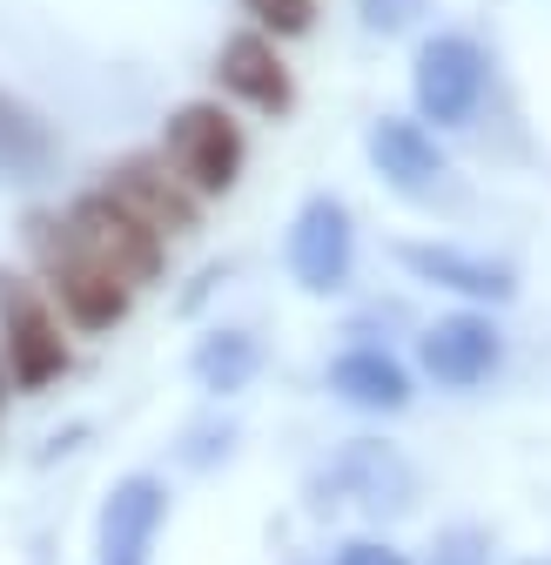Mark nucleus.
Segmentation results:
<instances>
[{
  "instance_id": "f257e3e1",
  "label": "nucleus",
  "mask_w": 551,
  "mask_h": 565,
  "mask_svg": "<svg viewBox=\"0 0 551 565\" xmlns=\"http://www.w3.org/2000/svg\"><path fill=\"white\" fill-rule=\"evenodd\" d=\"M34 249H41V269H47V290L61 297L75 330H108L115 317H128L134 290H142L162 263V243L142 223H128L108 195L75 202L67 216H41Z\"/></svg>"
},
{
  "instance_id": "f03ea898",
  "label": "nucleus",
  "mask_w": 551,
  "mask_h": 565,
  "mask_svg": "<svg viewBox=\"0 0 551 565\" xmlns=\"http://www.w3.org/2000/svg\"><path fill=\"white\" fill-rule=\"evenodd\" d=\"M410 88H418V115L424 121L464 128L477 115V102H485V88H491V61H485V47H477L471 34H431L418 47V75H410Z\"/></svg>"
},
{
  "instance_id": "7ed1b4c3",
  "label": "nucleus",
  "mask_w": 551,
  "mask_h": 565,
  "mask_svg": "<svg viewBox=\"0 0 551 565\" xmlns=\"http://www.w3.org/2000/svg\"><path fill=\"white\" fill-rule=\"evenodd\" d=\"M162 162L175 169V182L188 195H223L236 189L242 175V135L223 108H182L169 121V141H162Z\"/></svg>"
},
{
  "instance_id": "20e7f679",
  "label": "nucleus",
  "mask_w": 551,
  "mask_h": 565,
  "mask_svg": "<svg viewBox=\"0 0 551 565\" xmlns=\"http://www.w3.org/2000/svg\"><path fill=\"white\" fill-rule=\"evenodd\" d=\"M290 276L303 282L310 297H329L350 282L357 269V223H350V209H343L336 195H310L296 209V223H290Z\"/></svg>"
},
{
  "instance_id": "39448f33",
  "label": "nucleus",
  "mask_w": 551,
  "mask_h": 565,
  "mask_svg": "<svg viewBox=\"0 0 551 565\" xmlns=\"http://www.w3.org/2000/svg\"><path fill=\"white\" fill-rule=\"evenodd\" d=\"M0 323H8V371L14 384H47L61 364H67V337H61V317L54 303L34 290V282L0 269Z\"/></svg>"
},
{
  "instance_id": "423d86ee",
  "label": "nucleus",
  "mask_w": 551,
  "mask_h": 565,
  "mask_svg": "<svg viewBox=\"0 0 551 565\" xmlns=\"http://www.w3.org/2000/svg\"><path fill=\"white\" fill-rule=\"evenodd\" d=\"M418 364L431 384L444 391H477L498 364H505V337L491 317H477V310H457V317H437L424 337H418Z\"/></svg>"
},
{
  "instance_id": "0eeeda50",
  "label": "nucleus",
  "mask_w": 551,
  "mask_h": 565,
  "mask_svg": "<svg viewBox=\"0 0 551 565\" xmlns=\"http://www.w3.org/2000/svg\"><path fill=\"white\" fill-rule=\"evenodd\" d=\"M169 519V484L134 471L101 499V525H95V552L101 565H149L155 558V532Z\"/></svg>"
},
{
  "instance_id": "6e6552de",
  "label": "nucleus",
  "mask_w": 551,
  "mask_h": 565,
  "mask_svg": "<svg viewBox=\"0 0 551 565\" xmlns=\"http://www.w3.org/2000/svg\"><path fill=\"white\" fill-rule=\"evenodd\" d=\"M364 149H370V169H377L397 195H410V202L437 195L444 175H451V162H444V149H437V135H431L424 121H403V115L370 121Z\"/></svg>"
},
{
  "instance_id": "1a4fd4ad",
  "label": "nucleus",
  "mask_w": 551,
  "mask_h": 565,
  "mask_svg": "<svg viewBox=\"0 0 551 565\" xmlns=\"http://www.w3.org/2000/svg\"><path fill=\"white\" fill-rule=\"evenodd\" d=\"M128 223H142L155 243L162 236H182L188 230V216H195V195L175 182V169L169 162H128V169H115L108 175V189H101Z\"/></svg>"
},
{
  "instance_id": "9d476101",
  "label": "nucleus",
  "mask_w": 551,
  "mask_h": 565,
  "mask_svg": "<svg viewBox=\"0 0 551 565\" xmlns=\"http://www.w3.org/2000/svg\"><path fill=\"white\" fill-rule=\"evenodd\" d=\"M329 484L343 491L350 505H364V512H410V499H418V471H410L390 445H377V438H357L350 451H343L336 465H329Z\"/></svg>"
},
{
  "instance_id": "9b49d317",
  "label": "nucleus",
  "mask_w": 551,
  "mask_h": 565,
  "mask_svg": "<svg viewBox=\"0 0 551 565\" xmlns=\"http://www.w3.org/2000/svg\"><path fill=\"white\" fill-rule=\"evenodd\" d=\"M397 263L418 276V282L457 290V297H471V303H511V290H518L505 263L471 256V249H457V243H403V249H397Z\"/></svg>"
},
{
  "instance_id": "f8f14e48",
  "label": "nucleus",
  "mask_w": 551,
  "mask_h": 565,
  "mask_svg": "<svg viewBox=\"0 0 551 565\" xmlns=\"http://www.w3.org/2000/svg\"><path fill=\"white\" fill-rule=\"evenodd\" d=\"M329 391L350 404V411H377V417H390V411L410 404V371L390 358V350L357 343V350H343V358L329 364Z\"/></svg>"
},
{
  "instance_id": "ddd939ff",
  "label": "nucleus",
  "mask_w": 551,
  "mask_h": 565,
  "mask_svg": "<svg viewBox=\"0 0 551 565\" xmlns=\"http://www.w3.org/2000/svg\"><path fill=\"white\" fill-rule=\"evenodd\" d=\"M223 88H229L236 102L262 108V115L290 108V75H283V61H276V47H269L262 34H242V41L223 47Z\"/></svg>"
},
{
  "instance_id": "4468645a",
  "label": "nucleus",
  "mask_w": 551,
  "mask_h": 565,
  "mask_svg": "<svg viewBox=\"0 0 551 565\" xmlns=\"http://www.w3.org/2000/svg\"><path fill=\"white\" fill-rule=\"evenodd\" d=\"M188 371H195V384H202V391L236 397V391H249V377L262 371V343H256L249 330H209V337L195 343Z\"/></svg>"
},
{
  "instance_id": "2eb2a0df",
  "label": "nucleus",
  "mask_w": 551,
  "mask_h": 565,
  "mask_svg": "<svg viewBox=\"0 0 551 565\" xmlns=\"http://www.w3.org/2000/svg\"><path fill=\"white\" fill-rule=\"evenodd\" d=\"M47 121L34 108H21L14 95H0V169H41L47 162Z\"/></svg>"
},
{
  "instance_id": "dca6fc26",
  "label": "nucleus",
  "mask_w": 551,
  "mask_h": 565,
  "mask_svg": "<svg viewBox=\"0 0 551 565\" xmlns=\"http://www.w3.org/2000/svg\"><path fill=\"white\" fill-rule=\"evenodd\" d=\"M431 565H491V532L477 525H444L431 545Z\"/></svg>"
},
{
  "instance_id": "f3484780",
  "label": "nucleus",
  "mask_w": 551,
  "mask_h": 565,
  "mask_svg": "<svg viewBox=\"0 0 551 565\" xmlns=\"http://www.w3.org/2000/svg\"><path fill=\"white\" fill-rule=\"evenodd\" d=\"M424 8H431V0H357V14H364L370 34H403Z\"/></svg>"
},
{
  "instance_id": "a211bd4d",
  "label": "nucleus",
  "mask_w": 551,
  "mask_h": 565,
  "mask_svg": "<svg viewBox=\"0 0 551 565\" xmlns=\"http://www.w3.org/2000/svg\"><path fill=\"white\" fill-rule=\"evenodd\" d=\"M229 445H236L229 424H195L188 445H182V458H188V465H216V458H229Z\"/></svg>"
},
{
  "instance_id": "6ab92c4d",
  "label": "nucleus",
  "mask_w": 551,
  "mask_h": 565,
  "mask_svg": "<svg viewBox=\"0 0 551 565\" xmlns=\"http://www.w3.org/2000/svg\"><path fill=\"white\" fill-rule=\"evenodd\" d=\"M310 8H316V0H249V14L262 28H276V34H296L310 21Z\"/></svg>"
},
{
  "instance_id": "aec40b11",
  "label": "nucleus",
  "mask_w": 551,
  "mask_h": 565,
  "mask_svg": "<svg viewBox=\"0 0 551 565\" xmlns=\"http://www.w3.org/2000/svg\"><path fill=\"white\" fill-rule=\"evenodd\" d=\"M329 565H410V558H403L397 545H383V539H350Z\"/></svg>"
},
{
  "instance_id": "412c9836",
  "label": "nucleus",
  "mask_w": 551,
  "mask_h": 565,
  "mask_svg": "<svg viewBox=\"0 0 551 565\" xmlns=\"http://www.w3.org/2000/svg\"><path fill=\"white\" fill-rule=\"evenodd\" d=\"M531 565H551V558H531Z\"/></svg>"
}]
</instances>
